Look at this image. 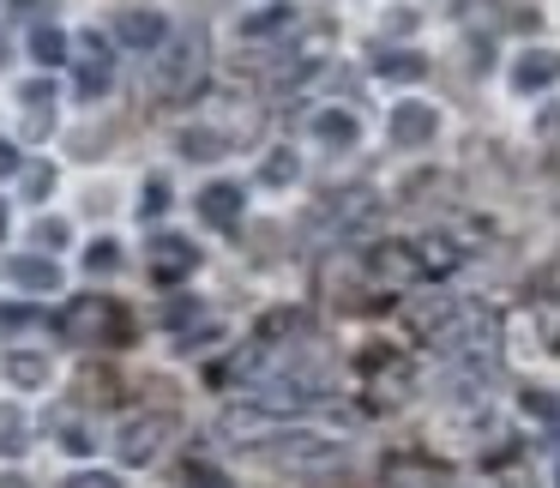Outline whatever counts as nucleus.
Here are the masks:
<instances>
[{
	"instance_id": "f257e3e1",
	"label": "nucleus",
	"mask_w": 560,
	"mask_h": 488,
	"mask_svg": "<svg viewBox=\"0 0 560 488\" xmlns=\"http://www.w3.org/2000/svg\"><path fill=\"white\" fill-rule=\"evenodd\" d=\"M199 85H206V31H182L151 61V91L170 103H187Z\"/></svg>"
},
{
	"instance_id": "f03ea898",
	"label": "nucleus",
	"mask_w": 560,
	"mask_h": 488,
	"mask_svg": "<svg viewBox=\"0 0 560 488\" xmlns=\"http://www.w3.org/2000/svg\"><path fill=\"white\" fill-rule=\"evenodd\" d=\"M266 458L278 464V470H295V476H326L343 464V440L319 434V428H278Z\"/></svg>"
},
{
	"instance_id": "7ed1b4c3",
	"label": "nucleus",
	"mask_w": 560,
	"mask_h": 488,
	"mask_svg": "<svg viewBox=\"0 0 560 488\" xmlns=\"http://www.w3.org/2000/svg\"><path fill=\"white\" fill-rule=\"evenodd\" d=\"M374 218H380V194H374V187H343V194H331V199H319V206H314L307 235H314V242H350V235H362Z\"/></svg>"
},
{
	"instance_id": "20e7f679",
	"label": "nucleus",
	"mask_w": 560,
	"mask_h": 488,
	"mask_svg": "<svg viewBox=\"0 0 560 488\" xmlns=\"http://www.w3.org/2000/svg\"><path fill=\"white\" fill-rule=\"evenodd\" d=\"M55 332L67 344H115L121 338V307H115V295H73L55 319Z\"/></svg>"
},
{
	"instance_id": "39448f33",
	"label": "nucleus",
	"mask_w": 560,
	"mask_h": 488,
	"mask_svg": "<svg viewBox=\"0 0 560 488\" xmlns=\"http://www.w3.org/2000/svg\"><path fill=\"white\" fill-rule=\"evenodd\" d=\"M170 434H175V416H127L121 428H115V458L121 464H158L163 458V446H170Z\"/></svg>"
},
{
	"instance_id": "423d86ee",
	"label": "nucleus",
	"mask_w": 560,
	"mask_h": 488,
	"mask_svg": "<svg viewBox=\"0 0 560 488\" xmlns=\"http://www.w3.org/2000/svg\"><path fill=\"white\" fill-rule=\"evenodd\" d=\"M362 380H368V392L374 398H386V404H398V398H410L416 392V368H410V356H398V350H386V344H374V350H362Z\"/></svg>"
},
{
	"instance_id": "0eeeda50",
	"label": "nucleus",
	"mask_w": 560,
	"mask_h": 488,
	"mask_svg": "<svg viewBox=\"0 0 560 488\" xmlns=\"http://www.w3.org/2000/svg\"><path fill=\"white\" fill-rule=\"evenodd\" d=\"M194 266H199V247L187 235H151L145 242V278L182 283V278H194Z\"/></svg>"
},
{
	"instance_id": "6e6552de",
	"label": "nucleus",
	"mask_w": 560,
	"mask_h": 488,
	"mask_svg": "<svg viewBox=\"0 0 560 488\" xmlns=\"http://www.w3.org/2000/svg\"><path fill=\"white\" fill-rule=\"evenodd\" d=\"M368 271H374V283H386V290H410V283H422V254H416L410 242H380L374 254H368Z\"/></svg>"
},
{
	"instance_id": "1a4fd4ad",
	"label": "nucleus",
	"mask_w": 560,
	"mask_h": 488,
	"mask_svg": "<svg viewBox=\"0 0 560 488\" xmlns=\"http://www.w3.org/2000/svg\"><path fill=\"white\" fill-rule=\"evenodd\" d=\"M386 133H392V146L398 151H422V146H434V133H440V109L434 103H398L392 109V121H386Z\"/></svg>"
},
{
	"instance_id": "9d476101",
	"label": "nucleus",
	"mask_w": 560,
	"mask_h": 488,
	"mask_svg": "<svg viewBox=\"0 0 560 488\" xmlns=\"http://www.w3.org/2000/svg\"><path fill=\"white\" fill-rule=\"evenodd\" d=\"M560 85V49H524L512 61V91L518 97H536V91Z\"/></svg>"
},
{
	"instance_id": "9b49d317",
	"label": "nucleus",
	"mask_w": 560,
	"mask_h": 488,
	"mask_svg": "<svg viewBox=\"0 0 560 488\" xmlns=\"http://www.w3.org/2000/svg\"><path fill=\"white\" fill-rule=\"evenodd\" d=\"M115 79V55H109V37L85 31V61H79V97H103Z\"/></svg>"
},
{
	"instance_id": "f8f14e48",
	"label": "nucleus",
	"mask_w": 560,
	"mask_h": 488,
	"mask_svg": "<svg viewBox=\"0 0 560 488\" xmlns=\"http://www.w3.org/2000/svg\"><path fill=\"white\" fill-rule=\"evenodd\" d=\"M7 278H13L19 290H37V295L61 290V266H55V254H13L7 259Z\"/></svg>"
},
{
	"instance_id": "ddd939ff",
	"label": "nucleus",
	"mask_w": 560,
	"mask_h": 488,
	"mask_svg": "<svg viewBox=\"0 0 560 488\" xmlns=\"http://www.w3.org/2000/svg\"><path fill=\"white\" fill-rule=\"evenodd\" d=\"M49 356L43 350H0V380L7 386H19V392H37V386H49Z\"/></svg>"
},
{
	"instance_id": "4468645a",
	"label": "nucleus",
	"mask_w": 560,
	"mask_h": 488,
	"mask_svg": "<svg viewBox=\"0 0 560 488\" xmlns=\"http://www.w3.org/2000/svg\"><path fill=\"white\" fill-rule=\"evenodd\" d=\"M115 37L133 55H158L163 43H170V25H163V13H121L115 19Z\"/></svg>"
},
{
	"instance_id": "2eb2a0df",
	"label": "nucleus",
	"mask_w": 560,
	"mask_h": 488,
	"mask_svg": "<svg viewBox=\"0 0 560 488\" xmlns=\"http://www.w3.org/2000/svg\"><path fill=\"white\" fill-rule=\"evenodd\" d=\"M194 206H199V218H206L211 230H235V223H242V206H247V199H242V187H235V182H211L206 194L194 199Z\"/></svg>"
},
{
	"instance_id": "dca6fc26",
	"label": "nucleus",
	"mask_w": 560,
	"mask_h": 488,
	"mask_svg": "<svg viewBox=\"0 0 560 488\" xmlns=\"http://www.w3.org/2000/svg\"><path fill=\"white\" fill-rule=\"evenodd\" d=\"M307 139L350 151L355 139H362V121H355V109H314V115H307Z\"/></svg>"
},
{
	"instance_id": "f3484780",
	"label": "nucleus",
	"mask_w": 560,
	"mask_h": 488,
	"mask_svg": "<svg viewBox=\"0 0 560 488\" xmlns=\"http://www.w3.org/2000/svg\"><path fill=\"white\" fill-rule=\"evenodd\" d=\"M416 254H422V271H428V278H446V271H458L464 247L452 242V235H422V242H416Z\"/></svg>"
},
{
	"instance_id": "a211bd4d",
	"label": "nucleus",
	"mask_w": 560,
	"mask_h": 488,
	"mask_svg": "<svg viewBox=\"0 0 560 488\" xmlns=\"http://www.w3.org/2000/svg\"><path fill=\"white\" fill-rule=\"evenodd\" d=\"M374 73L386 79V85H416V79L428 73V61H422L416 49H386V55H380V67H374Z\"/></svg>"
},
{
	"instance_id": "6ab92c4d",
	"label": "nucleus",
	"mask_w": 560,
	"mask_h": 488,
	"mask_svg": "<svg viewBox=\"0 0 560 488\" xmlns=\"http://www.w3.org/2000/svg\"><path fill=\"white\" fill-rule=\"evenodd\" d=\"M386 483L392 488H434V464L416 458V452H398V458H386Z\"/></svg>"
},
{
	"instance_id": "aec40b11",
	"label": "nucleus",
	"mask_w": 560,
	"mask_h": 488,
	"mask_svg": "<svg viewBox=\"0 0 560 488\" xmlns=\"http://www.w3.org/2000/svg\"><path fill=\"white\" fill-rule=\"evenodd\" d=\"M302 332H307V314H302V307H278V314L259 319V338H254V344H271V350H278V338H302Z\"/></svg>"
},
{
	"instance_id": "412c9836",
	"label": "nucleus",
	"mask_w": 560,
	"mask_h": 488,
	"mask_svg": "<svg viewBox=\"0 0 560 488\" xmlns=\"http://www.w3.org/2000/svg\"><path fill=\"white\" fill-rule=\"evenodd\" d=\"M31 61H37L43 73H49V67H61L67 61V31L61 25H37V31H31Z\"/></svg>"
},
{
	"instance_id": "4be33fe9",
	"label": "nucleus",
	"mask_w": 560,
	"mask_h": 488,
	"mask_svg": "<svg viewBox=\"0 0 560 488\" xmlns=\"http://www.w3.org/2000/svg\"><path fill=\"white\" fill-rule=\"evenodd\" d=\"M182 151H187V158H199V163H211V158H223V151H230V133H218V127H187Z\"/></svg>"
},
{
	"instance_id": "5701e85b",
	"label": "nucleus",
	"mask_w": 560,
	"mask_h": 488,
	"mask_svg": "<svg viewBox=\"0 0 560 488\" xmlns=\"http://www.w3.org/2000/svg\"><path fill=\"white\" fill-rule=\"evenodd\" d=\"M283 25H295V7L290 0H271L266 13L242 19V37H271V31H283Z\"/></svg>"
},
{
	"instance_id": "b1692460",
	"label": "nucleus",
	"mask_w": 560,
	"mask_h": 488,
	"mask_svg": "<svg viewBox=\"0 0 560 488\" xmlns=\"http://www.w3.org/2000/svg\"><path fill=\"white\" fill-rule=\"evenodd\" d=\"M25 446H31V440H25V410H19V404H0V452L19 458Z\"/></svg>"
},
{
	"instance_id": "393cba45",
	"label": "nucleus",
	"mask_w": 560,
	"mask_h": 488,
	"mask_svg": "<svg viewBox=\"0 0 560 488\" xmlns=\"http://www.w3.org/2000/svg\"><path fill=\"white\" fill-rule=\"evenodd\" d=\"M295 175H302V163H295V151H271V158L259 163V182H266V187H290Z\"/></svg>"
},
{
	"instance_id": "a878e982",
	"label": "nucleus",
	"mask_w": 560,
	"mask_h": 488,
	"mask_svg": "<svg viewBox=\"0 0 560 488\" xmlns=\"http://www.w3.org/2000/svg\"><path fill=\"white\" fill-rule=\"evenodd\" d=\"M115 266H121V242H109V235H97V242L85 247V271H91V278H109Z\"/></svg>"
},
{
	"instance_id": "bb28decb",
	"label": "nucleus",
	"mask_w": 560,
	"mask_h": 488,
	"mask_svg": "<svg viewBox=\"0 0 560 488\" xmlns=\"http://www.w3.org/2000/svg\"><path fill=\"white\" fill-rule=\"evenodd\" d=\"M518 404H524V416H530V422H548V428H560V398H555V392L530 386Z\"/></svg>"
},
{
	"instance_id": "cd10ccee",
	"label": "nucleus",
	"mask_w": 560,
	"mask_h": 488,
	"mask_svg": "<svg viewBox=\"0 0 560 488\" xmlns=\"http://www.w3.org/2000/svg\"><path fill=\"white\" fill-rule=\"evenodd\" d=\"M163 211H170V182H163V175H151V182L139 187V223L163 218Z\"/></svg>"
},
{
	"instance_id": "c85d7f7f",
	"label": "nucleus",
	"mask_w": 560,
	"mask_h": 488,
	"mask_svg": "<svg viewBox=\"0 0 560 488\" xmlns=\"http://www.w3.org/2000/svg\"><path fill=\"white\" fill-rule=\"evenodd\" d=\"M55 434H61L67 452H91V446H97V440H91V428L79 422V416H55Z\"/></svg>"
},
{
	"instance_id": "c756f323",
	"label": "nucleus",
	"mask_w": 560,
	"mask_h": 488,
	"mask_svg": "<svg viewBox=\"0 0 560 488\" xmlns=\"http://www.w3.org/2000/svg\"><path fill=\"white\" fill-rule=\"evenodd\" d=\"M19 103H25V115L55 109V85H49V79H25V85H19Z\"/></svg>"
},
{
	"instance_id": "7c9ffc66",
	"label": "nucleus",
	"mask_w": 560,
	"mask_h": 488,
	"mask_svg": "<svg viewBox=\"0 0 560 488\" xmlns=\"http://www.w3.org/2000/svg\"><path fill=\"white\" fill-rule=\"evenodd\" d=\"M67 235H73V230H67L61 218H37V230H31V242H37L43 254H55V247H67Z\"/></svg>"
},
{
	"instance_id": "2f4dec72",
	"label": "nucleus",
	"mask_w": 560,
	"mask_h": 488,
	"mask_svg": "<svg viewBox=\"0 0 560 488\" xmlns=\"http://www.w3.org/2000/svg\"><path fill=\"white\" fill-rule=\"evenodd\" d=\"M187 488H230V476L218 464H187Z\"/></svg>"
},
{
	"instance_id": "473e14b6",
	"label": "nucleus",
	"mask_w": 560,
	"mask_h": 488,
	"mask_svg": "<svg viewBox=\"0 0 560 488\" xmlns=\"http://www.w3.org/2000/svg\"><path fill=\"white\" fill-rule=\"evenodd\" d=\"M37 326V307H0V332H25Z\"/></svg>"
},
{
	"instance_id": "72a5a7b5",
	"label": "nucleus",
	"mask_w": 560,
	"mask_h": 488,
	"mask_svg": "<svg viewBox=\"0 0 560 488\" xmlns=\"http://www.w3.org/2000/svg\"><path fill=\"white\" fill-rule=\"evenodd\" d=\"M61 488H115V476H103V470H79V476H67Z\"/></svg>"
},
{
	"instance_id": "f704fd0d",
	"label": "nucleus",
	"mask_w": 560,
	"mask_h": 488,
	"mask_svg": "<svg viewBox=\"0 0 560 488\" xmlns=\"http://www.w3.org/2000/svg\"><path fill=\"white\" fill-rule=\"evenodd\" d=\"M49 187H55V170H31V175H25V194H31V199H43Z\"/></svg>"
},
{
	"instance_id": "c9c22d12",
	"label": "nucleus",
	"mask_w": 560,
	"mask_h": 488,
	"mask_svg": "<svg viewBox=\"0 0 560 488\" xmlns=\"http://www.w3.org/2000/svg\"><path fill=\"white\" fill-rule=\"evenodd\" d=\"M536 133H542V139H555V133H560V103H548V109L536 115Z\"/></svg>"
},
{
	"instance_id": "e433bc0d",
	"label": "nucleus",
	"mask_w": 560,
	"mask_h": 488,
	"mask_svg": "<svg viewBox=\"0 0 560 488\" xmlns=\"http://www.w3.org/2000/svg\"><path fill=\"white\" fill-rule=\"evenodd\" d=\"M43 7H49V0H13V7H7V13H13V19H37Z\"/></svg>"
},
{
	"instance_id": "4c0bfd02",
	"label": "nucleus",
	"mask_w": 560,
	"mask_h": 488,
	"mask_svg": "<svg viewBox=\"0 0 560 488\" xmlns=\"http://www.w3.org/2000/svg\"><path fill=\"white\" fill-rule=\"evenodd\" d=\"M7 175H19V151L0 139V182H7Z\"/></svg>"
},
{
	"instance_id": "58836bf2",
	"label": "nucleus",
	"mask_w": 560,
	"mask_h": 488,
	"mask_svg": "<svg viewBox=\"0 0 560 488\" xmlns=\"http://www.w3.org/2000/svg\"><path fill=\"white\" fill-rule=\"evenodd\" d=\"M0 235H7V206H0Z\"/></svg>"
},
{
	"instance_id": "ea45409f",
	"label": "nucleus",
	"mask_w": 560,
	"mask_h": 488,
	"mask_svg": "<svg viewBox=\"0 0 560 488\" xmlns=\"http://www.w3.org/2000/svg\"><path fill=\"white\" fill-rule=\"evenodd\" d=\"M0 67H7V43H0Z\"/></svg>"
},
{
	"instance_id": "a19ab883",
	"label": "nucleus",
	"mask_w": 560,
	"mask_h": 488,
	"mask_svg": "<svg viewBox=\"0 0 560 488\" xmlns=\"http://www.w3.org/2000/svg\"><path fill=\"white\" fill-rule=\"evenodd\" d=\"M555 488H560V464H555Z\"/></svg>"
}]
</instances>
